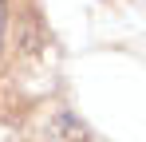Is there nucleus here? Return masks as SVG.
<instances>
[{
    "instance_id": "1",
    "label": "nucleus",
    "mask_w": 146,
    "mask_h": 142,
    "mask_svg": "<svg viewBox=\"0 0 146 142\" xmlns=\"http://www.w3.org/2000/svg\"><path fill=\"white\" fill-rule=\"evenodd\" d=\"M4 28H8V8H4V0H0V47H4Z\"/></svg>"
}]
</instances>
